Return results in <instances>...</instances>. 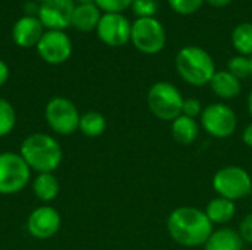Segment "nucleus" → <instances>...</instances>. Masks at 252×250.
<instances>
[{"mask_svg":"<svg viewBox=\"0 0 252 250\" xmlns=\"http://www.w3.org/2000/svg\"><path fill=\"white\" fill-rule=\"evenodd\" d=\"M247 106H248V112H250V115L252 116V91L250 93V96H248V102H247Z\"/></svg>","mask_w":252,"mask_h":250,"instance_id":"33","label":"nucleus"},{"mask_svg":"<svg viewBox=\"0 0 252 250\" xmlns=\"http://www.w3.org/2000/svg\"><path fill=\"white\" fill-rule=\"evenodd\" d=\"M16 127L15 108L6 99L0 97V139L9 136Z\"/></svg>","mask_w":252,"mask_h":250,"instance_id":"23","label":"nucleus"},{"mask_svg":"<svg viewBox=\"0 0 252 250\" xmlns=\"http://www.w3.org/2000/svg\"><path fill=\"white\" fill-rule=\"evenodd\" d=\"M31 180V169L19 153L0 152V194L22 192Z\"/></svg>","mask_w":252,"mask_h":250,"instance_id":"6","label":"nucleus"},{"mask_svg":"<svg viewBox=\"0 0 252 250\" xmlns=\"http://www.w3.org/2000/svg\"><path fill=\"white\" fill-rule=\"evenodd\" d=\"M205 215L208 217V220L211 221L213 225H224L227 222H230L235 215H236V203L216 196L214 199H211L205 208Z\"/></svg>","mask_w":252,"mask_h":250,"instance_id":"17","label":"nucleus"},{"mask_svg":"<svg viewBox=\"0 0 252 250\" xmlns=\"http://www.w3.org/2000/svg\"><path fill=\"white\" fill-rule=\"evenodd\" d=\"M32 193L40 202H52L58 197L61 192V184L59 180L53 172H43L37 174L35 178L32 180Z\"/></svg>","mask_w":252,"mask_h":250,"instance_id":"18","label":"nucleus"},{"mask_svg":"<svg viewBox=\"0 0 252 250\" xmlns=\"http://www.w3.org/2000/svg\"><path fill=\"white\" fill-rule=\"evenodd\" d=\"M171 136L179 144L189 146L199 136V124L193 118L180 115L171 122Z\"/></svg>","mask_w":252,"mask_h":250,"instance_id":"20","label":"nucleus"},{"mask_svg":"<svg viewBox=\"0 0 252 250\" xmlns=\"http://www.w3.org/2000/svg\"><path fill=\"white\" fill-rule=\"evenodd\" d=\"M210 87L213 93L223 99V100H232L241 94L242 85L241 80H238L235 75H232L227 69L226 71H217L210 81Z\"/></svg>","mask_w":252,"mask_h":250,"instance_id":"15","label":"nucleus"},{"mask_svg":"<svg viewBox=\"0 0 252 250\" xmlns=\"http://www.w3.org/2000/svg\"><path fill=\"white\" fill-rule=\"evenodd\" d=\"M176 69L180 78L193 87L210 84L217 72L211 55L198 46H186L179 50L176 56Z\"/></svg>","mask_w":252,"mask_h":250,"instance_id":"3","label":"nucleus"},{"mask_svg":"<svg viewBox=\"0 0 252 250\" xmlns=\"http://www.w3.org/2000/svg\"><path fill=\"white\" fill-rule=\"evenodd\" d=\"M201 127L214 139H227L238 128L236 112L226 103L216 102L204 108L201 113Z\"/></svg>","mask_w":252,"mask_h":250,"instance_id":"9","label":"nucleus"},{"mask_svg":"<svg viewBox=\"0 0 252 250\" xmlns=\"http://www.w3.org/2000/svg\"><path fill=\"white\" fill-rule=\"evenodd\" d=\"M106 130V119L102 113L96 111H89L81 115L80 124H78V131L84 134L86 137H99L105 133Z\"/></svg>","mask_w":252,"mask_h":250,"instance_id":"21","label":"nucleus"},{"mask_svg":"<svg viewBox=\"0 0 252 250\" xmlns=\"http://www.w3.org/2000/svg\"><path fill=\"white\" fill-rule=\"evenodd\" d=\"M183 100L185 97L180 90L168 81L155 83L146 96L149 111L155 118L164 122H173L182 115Z\"/></svg>","mask_w":252,"mask_h":250,"instance_id":"4","label":"nucleus"},{"mask_svg":"<svg viewBox=\"0 0 252 250\" xmlns=\"http://www.w3.org/2000/svg\"><path fill=\"white\" fill-rule=\"evenodd\" d=\"M202 111H204V108H202V105H201V102H199L198 99L189 97V99H185V100H183L182 115L196 119L198 116H201Z\"/></svg>","mask_w":252,"mask_h":250,"instance_id":"28","label":"nucleus"},{"mask_svg":"<svg viewBox=\"0 0 252 250\" xmlns=\"http://www.w3.org/2000/svg\"><path fill=\"white\" fill-rule=\"evenodd\" d=\"M9 66H7V63L6 62H3L1 59H0V87H3L4 84H6V81H7V78H9Z\"/></svg>","mask_w":252,"mask_h":250,"instance_id":"30","label":"nucleus"},{"mask_svg":"<svg viewBox=\"0 0 252 250\" xmlns=\"http://www.w3.org/2000/svg\"><path fill=\"white\" fill-rule=\"evenodd\" d=\"M170 7L180 15H192L198 12L205 0H167Z\"/></svg>","mask_w":252,"mask_h":250,"instance_id":"26","label":"nucleus"},{"mask_svg":"<svg viewBox=\"0 0 252 250\" xmlns=\"http://www.w3.org/2000/svg\"><path fill=\"white\" fill-rule=\"evenodd\" d=\"M44 34V27L43 24L40 22L38 18L35 16H22L19 18L15 25H13V29H12V38L13 41L19 46V47H24V49H28V47H37L40 38L43 37Z\"/></svg>","mask_w":252,"mask_h":250,"instance_id":"14","label":"nucleus"},{"mask_svg":"<svg viewBox=\"0 0 252 250\" xmlns=\"http://www.w3.org/2000/svg\"><path fill=\"white\" fill-rule=\"evenodd\" d=\"M204 248L205 250H242L244 240L236 230L223 227L211 233Z\"/></svg>","mask_w":252,"mask_h":250,"instance_id":"16","label":"nucleus"},{"mask_svg":"<svg viewBox=\"0 0 252 250\" xmlns=\"http://www.w3.org/2000/svg\"><path fill=\"white\" fill-rule=\"evenodd\" d=\"M133 46L145 55L159 53L167 41V34L162 24L155 18H137L131 24Z\"/></svg>","mask_w":252,"mask_h":250,"instance_id":"8","label":"nucleus"},{"mask_svg":"<svg viewBox=\"0 0 252 250\" xmlns=\"http://www.w3.org/2000/svg\"><path fill=\"white\" fill-rule=\"evenodd\" d=\"M227 71L235 75L238 80H244L248 78L251 75V62L248 56H233L229 62H227Z\"/></svg>","mask_w":252,"mask_h":250,"instance_id":"24","label":"nucleus"},{"mask_svg":"<svg viewBox=\"0 0 252 250\" xmlns=\"http://www.w3.org/2000/svg\"><path fill=\"white\" fill-rule=\"evenodd\" d=\"M213 227L205 212L193 206L176 208L167 218L170 237L183 248L204 246L214 231Z\"/></svg>","mask_w":252,"mask_h":250,"instance_id":"1","label":"nucleus"},{"mask_svg":"<svg viewBox=\"0 0 252 250\" xmlns=\"http://www.w3.org/2000/svg\"><path fill=\"white\" fill-rule=\"evenodd\" d=\"M74 9V0H49L38 7V19L44 28L62 31L71 25Z\"/></svg>","mask_w":252,"mask_h":250,"instance_id":"13","label":"nucleus"},{"mask_svg":"<svg viewBox=\"0 0 252 250\" xmlns=\"http://www.w3.org/2000/svg\"><path fill=\"white\" fill-rule=\"evenodd\" d=\"M62 225L61 214L50 205H41L31 211L27 218V231L37 240H49L55 237Z\"/></svg>","mask_w":252,"mask_h":250,"instance_id":"10","label":"nucleus"},{"mask_svg":"<svg viewBox=\"0 0 252 250\" xmlns=\"http://www.w3.org/2000/svg\"><path fill=\"white\" fill-rule=\"evenodd\" d=\"M131 9L137 18H154L158 12V0H133Z\"/></svg>","mask_w":252,"mask_h":250,"instance_id":"25","label":"nucleus"},{"mask_svg":"<svg viewBox=\"0 0 252 250\" xmlns=\"http://www.w3.org/2000/svg\"><path fill=\"white\" fill-rule=\"evenodd\" d=\"M242 140H244V143H245L248 147H251L252 149V122L245 127V130H244V133H242Z\"/></svg>","mask_w":252,"mask_h":250,"instance_id":"31","label":"nucleus"},{"mask_svg":"<svg viewBox=\"0 0 252 250\" xmlns=\"http://www.w3.org/2000/svg\"><path fill=\"white\" fill-rule=\"evenodd\" d=\"M100 9L93 4H77L72 13L71 25L83 32H90L96 29L100 19Z\"/></svg>","mask_w":252,"mask_h":250,"instance_id":"19","label":"nucleus"},{"mask_svg":"<svg viewBox=\"0 0 252 250\" xmlns=\"http://www.w3.org/2000/svg\"><path fill=\"white\" fill-rule=\"evenodd\" d=\"M238 233L241 234L244 243H251L252 245V212L244 217V220L239 224Z\"/></svg>","mask_w":252,"mask_h":250,"instance_id":"29","label":"nucleus"},{"mask_svg":"<svg viewBox=\"0 0 252 250\" xmlns=\"http://www.w3.org/2000/svg\"><path fill=\"white\" fill-rule=\"evenodd\" d=\"M97 37L111 47H121L130 41L131 24L123 13H105L96 27Z\"/></svg>","mask_w":252,"mask_h":250,"instance_id":"11","label":"nucleus"},{"mask_svg":"<svg viewBox=\"0 0 252 250\" xmlns=\"http://www.w3.org/2000/svg\"><path fill=\"white\" fill-rule=\"evenodd\" d=\"M232 43L235 50L242 56H252V24L242 22L235 27L232 32Z\"/></svg>","mask_w":252,"mask_h":250,"instance_id":"22","label":"nucleus"},{"mask_svg":"<svg viewBox=\"0 0 252 250\" xmlns=\"http://www.w3.org/2000/svg\"><path fill=\"white\" fill-rule=\"evenodd\" d=\"M78 1V4H93L94 3V0H77Z\"/></svg>","mask_w":252,"mask_h":250,"instance_id":"34","label":"nucleus"},{"mask_svg":"<svg viewBox=\"0 0 252 250\" xmlns=\"http://www.w3.org/2000/svg\"><path fill=\"white\" fill-rule=\"evenodd\" d=\"M213 189L217 196L236 202L251 196L252 178L250 172L241 167H223L213 177Z\"/></svg>","mask_w":252,"mask_h":250,"instance_id":"5","label":"nucleus"},{"mask_svg":"<svg viewBox=\"0 0 252 250\" xmlns=\"http://www.w3.org/2000/svg\"><path fill=\"white\" fill-rule=\"evenodd\" d=\"M38 1H41V3H46V1H49V0H38Z\"/></svg>","mask_w":252,"mask_h":250,"instance_id":"36","label":"nucleus"},{"mask_svg":"<svg viewBox=\"0 0 252 250\" xmlns=\"http://www.w3.org/2000/svg\"><path fill=\"white\" fill-rule=\"evenodd\" d=\"M251 196H252V194H251Z\"/></svg>","mask_w":252,"mask_h":250,"instance_id":"37","label":"nucleus"},{"mask_svg":"<svg viewBox=\"0 0 252 250\" xmlns=\"http://www.w3.org/2000/svg\"><path fill=\"white\" fill-rule=\"evenodd\" d=\"M133 0H94V4L105 13H121L131 7Z\"/></svg>","mask_w":252,"mask_h":250,"instance_id":"27","label":"nucleus"},{"mask_svg":"<svg viewBox=\"0 0 252 250\" xmlns=\"http://www.w3.org/2000/svg\"><path fill=\"white\" fill-rule=\"evenodd\" d=\"M37 52L44 62L50 65H59L69 59L72 53V43L68 34L63 31L49 29L44 31L43 37L40 38Z\"/></svg>","mask_w":252,"mask_h":250,"instance_id":"12","label":"nucleus"},{"mask_svg":"<svg viewBox=\"0 0 252 250\" xmlns=\"http://www.w3.org/2000/svg\"><path fill=\"white\" fill-rule=\"evenodd\" d=\"M19 155L37 174L55 172L63 159V150L58 140L46 133L30 134L19 147Z\"/></svg>","mask_w":252,"mask_h":250,"instance_id":"2","label":"nucleus"},{"mask_svg":"<svg viewBox=\"0 0 252 250\" xmlns=\"http://www.w3.org/2000/svg\"><path fill=\"white\" fill-rule=\"evenodd\" d=\"M250 62H251V75H252V56H250Z\"/></svg>","mask_w":252,"mask_h":250,"instance_id":"35","label":"nucleus"},{"mask_svg":"<svg viewBox=\"0 0 252 250\" xmlns=\"http://www.w3.org/2000/svg\"><path fill=\"white\" fill-rule=\"evenodd\" d=\"M80 118L77 106L62 96L50 99L44 108V119L49 128L59 136H71L78 131Z\"/></svg>","mask_w":252,"mask_h":250,"instance_id":"7","label":"nucleus"},{"mask_svg":"<svg viewBox=\"0 0 252 250\" xmlns=\"http://www.w3.org/2000/svg\"><path fill=\"white\" fill-rule=\"evenodd\" d=\"M205 1L213 7H226L227 4L232 3V0H205Z\"/></svg>","mask_w":252,"mask_h":250,"instance_id":"32","label":"nucleus"}]
</instances>
